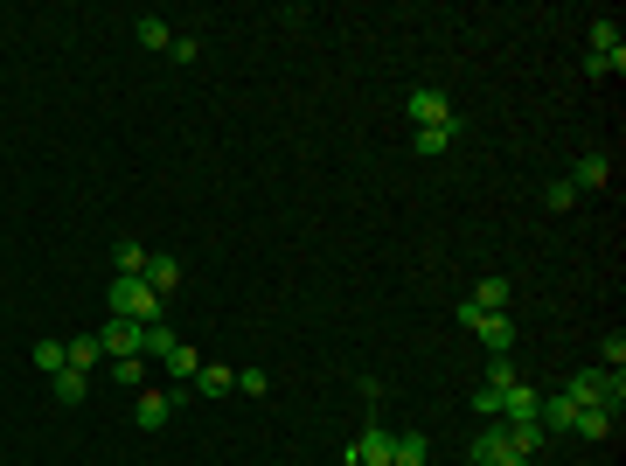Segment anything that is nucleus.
Returning <instances> with one entry per match:
<instances>
[{
    "label": "nucleus",
    "instance_id": "1",
    "mask_svg": "<svg viewBox=\"0 0 626 466\" xmlns=\"http://www.w3.org/2000/svg\"><path fill=\"white\" fill-rule=\"evenodd\" d=\"M112 313H119V320H140V327H154V320H167V300H160L147 279L119 272V279H112Z\"/></svg>",
    "mask_w": 626,
    "mask_h": 466
},
{
    "label": "nucleus",
    "instance_id": "10",
    "mask_svg": "<svg viewBox=\"0 0 626 466\" xmlns=\"http://www.w3.org/2000/svg\"><path fill=\"white\" fill-rule=\"evenodd\" d=\"M140 279H147V286H154L160 300H174V286H181V265H174V258H167V251H147V272H140Z\"/></svg>",
    "mask_w": 626,
    "mask_h": 466
},
{
    "label": "nucleus",
    "instance_id": "7",
    "mask_svg": "<svg viewBox=\"0 0 626 466\" xmlns=\"http://www.w3.org/2000/svg\"><path fill=\"white\" fill-rule=\"evenodd\" d=\"M592 56L613 63V77L626 70V42H620V21H592Z\"/></svg>",
    "mask_w": 626,
    "mask_h": 466
},
{
    "label": "nucleus",
    "instance_id": "4",
    "mask_svg": "<svg viewBox=\"0 0 626 466\" xmlns=\"http://www.w3.org/2000/svg\"><path fill=\"white\" fill-rule=\"evenodd\" d=\"M404 112H411V126H460V112H453L446 91H432V84H418V91L404 98Z\"/></svg>",
    "mask_w": 626,
    "mask_h": 466
},
{
    "label": "nucleus",
    "instance_id": "6",
    "mask_svg": "<svg viewBox=\"0 0 626 466\" xmlns=\"http://www.w3.org/2000/svg\"><path fill=\"white\" fill-rule=\"evenodd\" d=\"M473 334H480V348H487V355H508V348H515L508 313H480V320H473Z\"/></svg>",
    "mask_w": 626,
    "mask_h": 466
},
{
    "label": "nucleus",
    "instance_id": "11",
    "mask_svg": "<svg viewBox=\"0 0 626 466\" xmlns=\"http://www.w3.org/2000/svg\"><path fill=\"white\" fill-rule=\"evenodd\" d=\"M390 466H432V439H425V432H397Z\"/></svg>",
    "mask_w": 626,
    "mask_h": 466
},
{
    "label": "nucleus",
    "instance_id": "9",
    "mask_svg": "<svg viewBox=\"0 0 626 466\" xmlns=\"http://www.w3.org/2000/svg\"><path fill=\"white\" fill-rule=\"evenodd\" d=\"M564 181H571V188H606V181H613V160L606 154H578V167H571Z\"/></svg>",
    "mask_w": 626,
    "mask_h": 466
},
{
    "label": "nucleus",
    "instance_id": "17",
    "mask_svg": "<svg viewBox=\"0 0 626 466\" xmlns=\"http://www.w3.org/2000/svg\"><path fill=\"white\" fill-rule=\"evenodd\" d=\"M49 383H56V404H84V397H91V376H84V369H56Z\"/></svg>",
    "mask_w": 626,
    "mask_h": 466
},
{
    "label": "nucleus",
    "instance_id": "23",
    "mask_svg": "<svg viewBox=\"0 0 626 466\" xmlns=\"http://www.w3.org/2000/svg\"><path fill=\"white\" fill-rule=\"evenodd\" d=\"M140 355H174V327H167V320H154V327H147Z\"/></svg>",
    "mask_w": 626,
    "mask_h": 466
},
{
    "label": "nucleus",
    "instance_id": "27",
    "mask_svg": "<svg viewBox=\"0 0 626 466\" xmlns=\"http://www.w3.org/2000/svg\"><path fill=\"white\" fill-rule=\"evenodd\" d=\"M119 272L140 279V272H147V244H119Z\"/></svg>",
    "mask_w": 626,
    "mask_h": 466
},
{
    "label": "nucleus",
    "instance_id": "3",
    "mask_svg": "<svg viewBox=\"0 0 626 466\" xmlns=\"http://www.w3.org/2000/svg\"><path fill=\"white\" fill-rule=\"evenodd\" d=\"M188 397H195L188 383H174V390H140V404H133V425H140V432H160V425H167V418H174Z\"/></svg>",
    "mask_w": 626,
    "mask_h": 466
},
{
    "label": "nucleus",
    "instance_id": "25",
    "mask_svg": "<svg viewBox=\"0 0 626 466\" xmlns=\"http://www.w3.org/2000/svg\"><path fill=\"white\" fill-rule=\"evenodd\" d=\"M508 383H522L515 362H508V355H487V390H508Z\"/></svg>",
    "mask_w": 626,
    "mask_h": 466
},
{
    "label": "nucleus",
    "instance_id": "20",
    "mask_svg": "<svg viewBox=\"0 0 626 466\" xmlns=\"http://www.w3.org/2000/svg\"><path fill=\"white\" fill-rule=\"evenodd\" d=\"M195 369H202V355H195L188 341H174V355H167V376H174V383H195Z\"/></svg>",
    "mask_w": 626,
    "mask_h": 466
},
{
    "label": "nucleus",
    "instance_id": "28",
    "mask_svg": "<svg viewBox=\"0 0 626 466\" xmlns=\"http://www.w3.org/2000/svg\"><path fill=\"white\" fill-rule=\"evenodd\" d=\"M237 390H244V397H265L272 376H265V369H237Z\"/></svg>",
    "mask_w": 626,
    "mask_h": 466
},
{
    "label": "nucleus",
    "instance_id": "26",
    "mask_svg": "<svg viewBox=\"0 0 626 466\" xmlns=\"http://www.w3.org/2000/svg\"><path fill=\"white\" fill-rule=\"evenodd\" d=\"M543 202H550V209H571V202H578V188H571V181H564V174H557V181H550V188H543Z\"/></svg>",
    "mask_w": 626,
    "mask_h": 466
},
{
    "label": "nucleus",
    "instance_id": "13",
    "mask_svg": "<svg viewBox=\"0 0 626 466\" xmlns=\"http://www.w3.org/2000/svg\"><path fill=\"white\" fill-rule=\"evenodd\" d=\"M188 390H195V397H223V390H237V369H223V362H202Z\"/></svg>",
    "mask_w": 626,
    "mask_h": 466
},
{
    "label": "nucleus",
    "instance_id": "19",
    "mask_svg": "<svg viewBox=\"0 0 626 466\" xmlns=\"http://www.w3.org/2000/svg\"><path fill=\"white\" fill-rule=\"evenodd\" d=\"M543 439H550V432H543L536 418H529V425H508V446H515L522 460H536V453H543Z\"/></svg>",
    "mask_w": 626,
    "mask_h": 466
},
{
    "label": "nucleus",
    "instance_id": "2",
    "mask_svg": "<svg viewBox=\"0 0 626 466\" xmlns=\"http://www.w3.org/2000/svg\"><path fill=\"white\" fill-rule=\"evenodd\" d=\"M564 397H571V404H599V411H620V404H626V383L613 376V369H578Z\"/></svg>",
    "mask_w": 626,
    "mask_h": 466
},
{
    "label": "nucleus",
    "instance_id": "16",
    "mask_svg": "<svg viewBox=\"0 0 626 466\" xmlns=\"http://www.w3.org/2000/svg\"><path fill=\"white\" fill-rule=\"evenodd\" d=\"M473 307H480V313H508V279H501V272H487V279L473 286Z\"/></svg>",
    "mask_w": 626,
    "mask_h": 466
},
{
    "label": "nucleus",
    "instance_id": "8",
    "mask_svg": "<svg viewBox=\"0 0 626 466\" xmlns=\"http://www.w3.org/2000/svg\"><path fill=\"white\" fill-rule=\"evenodd\" d=\"M529 418H536V390L529 383H508L501 390V425H529Z\"/></svg>",
    "mask_w": 626,
    "mask_h": 466
},
{
    "label": "nucleus",
    "instance_id": "15",
    "mask_svg": "<svg viewBox=\"0 0 626 466\" xmlns=\"http://www.w3.org/2000/svg\"><path fill=\"white\" fill-rule=\"evenodd\" d=\"M453 133H460V126H418V133H411V154L439 160V154H446V147H453Z\"/></svg>",
    "mask_w": 626,
    "mask_h": 466
},
{
    "label": "nucleus",
    "instance_id": "21",
    "mask_svg": "<svg viewBox=\"0 0 626 466\" xmlns=\"http://www.w3.org/2000/svg\"><path fill=\"white\" fill-rule=\"evenodd\" d=\"M112 383H126V390L140 397V390H147V362H140V355H119V362H112Z\"/></svg>",
    "mask_w": 626,
    "mask_h": 466
},
{
    "label": "nucleus",
    "instance_id": "29",
    "mask_svg": "<svg viewBox=\"0 0 626 466\" xmlns=\"http://www.w3.org/2000/svg\"><path fill=\"white\" fill-rule=\"evenodd\" d=\"M606 369H613V376L626 369V334H606Z\"/></svg>",
    "mask_w": 626,
    "mask_h": 466
},
{
    "label": "nucleus",
    "instance_id": "30",
    "mask_svg": "<svg viewBox=\"0 0 626 466\" xmlns=\"http://www.w3.org/2000/svg\"><path fill=\"white\" fill-rule=\"evenodd\" d=\"M473 411H487V418H501V390H487V383H480V390H473Z\"/></svg>",
    "mask_w": 626,
    "mask_h": 466
},
{
    "label": "nucleus",
    "instance_id": "22",
    "mask_svg": "<svg viewBox=\"0 0 626 466\" xmlns=\"http://www.w3.org/2000/svg\"><path fill=\"white\" fill-rule=\"evenodd\" d=\"M133 35H140V49H174V35H167V21H160V14H140V28H133Z\"/></svg>",
    "mask_w": 626,
    "mask_h": 466
},
{
    "label": "nucleus",
    "instance_id": "14",
    "mask_svg": "<svg viewBox=\"0 0 626 466\" xmlns=\"http://www.w3.org/2000/svg\"><path fill=\"white\" fill-rule=\"evenodd\" d=\"M571 432L599 446V439H613V411H599V404H578V418H571Z\"/></svg>",
    "mask_w": 626,
    "mask_h": 466
},
{
    "label": "nucleus",
    "instance_id": "24",
    "mask_svg": "<svg viewBox=\"0 0 626 466\" xmlns=\"http://www.w3.org/2000/svg\"><path fill=\"white\" fill-rule=\"evenodd\" d=\"M28 355H35V369H42V376H56V369H63V341H35Z\"/></svg>",
    "mask_w": 626,
    "mask_h": 466
},
{
    "label": "nucleus",
    "instance_id": "12",
    "mask_svg": "<svg viewBox=\"0 0 626 466\" xmlns=\"http://www.w3.org/2000/svg\"><path fill=\"white\" fill-rule=\"evenodd\" d=\"M98 362H105V348H98V334H77V341H63V369H84V376H91Z\"/></svg>",
    "mask_w": 626,
    "mask_h": 466
},
{
    "label": "nucleus",
    "instance_id": "18",
    "mask_svg": "<svg viewBox=\"0 0 626 466\" xmlns=\"http://www.w3.org/2000/svg\"><path fill=\"white\" fill-rule=\"evenodd\" d=\"M501 453H508V425L494 418V425H487V432L473 439V460H480V466H494V460H501Z\"/></svg>",
    "mask_w": 626,
    "mask_h": 466
},
{
    "label": "nucleus",
    "instance_id": "5",
    "mask_svg": "<svg viewBox=\"0 0 626 466\" xmlns=\"http://www.w3.org/2000/svg\"><path fill=\"white\" fill-rule=\"evenodd\" d=\"M140 341H147V327H140V320H119V313H112V320L98 327V348H105L112 362H119V355H140Z\"/></svg>",
    "mask_w": 626,
    "mask_h": 466
}]
</instances>
